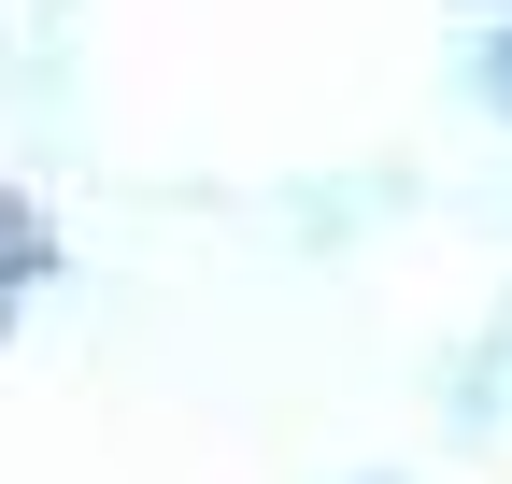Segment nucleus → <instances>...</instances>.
<instances>
[{
  "instance_id": "obj_1",
  "label": "nucleus",
  "mask_w": 512,
  "mask_h": 484,
  "mask_svg": "<svg viewBox=\"0 0 512 484\" xmlns=\"http://www.w3.org/2000/svg\"><path fill=\"white\" fill-rule=\"evenodd\" d=\"M43 257H57V242H43V214H29V200H15V186H0V285H29V271H43Z\"/></svg>"
},
{
  "instance_id": "obj_2",
  "label": "nucleus",
  "mask_w": 512,
  "mask_h": 484,
  "mask_svg": "<svg viewBox=\"0 0 512 484\" xmlns=\"http://www.w3.org/2000/svg\"><path fill=\"white\" fill-rule=\"evenodd\" d=\"M484 86H498V100H512V29H498V43H484Z\"/></svg>"
}]
</instances>
